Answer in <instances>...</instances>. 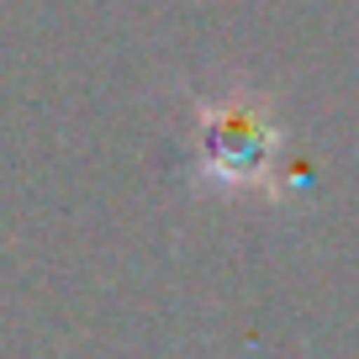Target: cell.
Segmentation results:
<instances>
[{"label":"cell","mask_w":359,"mask_h":359,"mask_svg":"<svg viewBox=\"0 0 359 359\" xmlns=\"http://www.w3.org/2000/svg\"><path fill=\"white\" fill-rule=\"evenodd\" d=\"M206 143H212L206 158H212V169L222 180L259 175V169L269 164V154H275V133H269L248 106H227V111H217L212 122H206Z\"/></svg>","instance_id":"6da1fadb"}]
</instances>
